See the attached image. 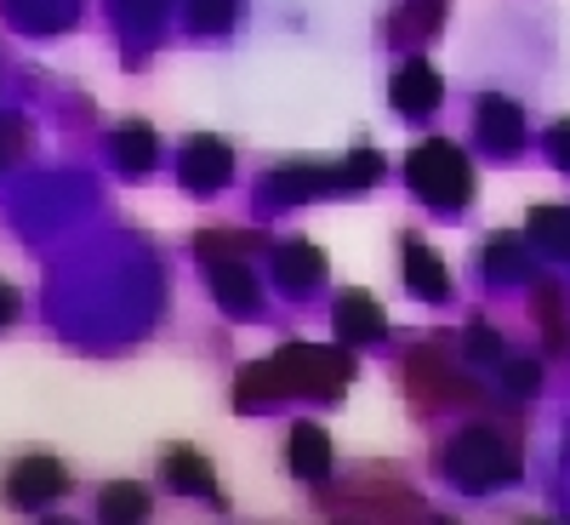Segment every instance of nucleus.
<instances>
[{
  "label": "nucleus",
  "mask_w": 570,
  "mask_h": 525,
  "mask_svg": "<svg viewBox=\"0 0 570 525\" xmlns=\"http://www.w3.org/2000/svg\"><path fill=\"white\" fill-rule=\"evenodd\" d=\"M394 104H400V115H411V120L434 115V109H440V75L428 69L422 58H416V64H405V69H400V80H394Z\"/></svg>",
  "instance_id": "obj_2"
},
{
  "label": "nucleus",
  "mask_w": 570,
  "mask_h": 525,
  "mask_svg": "<svg viewBox=\"0 0 570 525\" xmlns=\"http://www.w3.org/2000/svg\"><path fill=\"white\" fill-rule=\"evenodd\" d=\"M183 177H188V188H195V195H212V188H223V177H228V149H217V143H206V149H188Z\"/></svg>",
  "instance_id": "obj_3"
},
{
  "label": "nucleus",
  "mask_w": 570,
  "mask_h": 525,
  "mask_svg": "<svg viewBox=\"0 0 570 525\" xmlns=\"http://www.w3.org/2000/svg\"><path fill=\"white\" fill-rule=\"evenodd\" d=\"M553 161H559V166H570V120H559V126H553Z\"/></svg>",
  "instance_id": "obj_5"
},
{
  "label": "nucleus",
  "mask_w": 570,
  "mask_h": 525,
  "mask_svg": "<svg viewBox=\"0 0 570 525\" xmlns=\"http://www.w3.org/2000/svg\"><path fill=\"white\" fill-rule=\"evenodd\" d=\"M411 269H416V274H411V292H416V298H445V292H451V285H445V263L428 257L422 246H411Z\"/></svg>",
  "instance_id": "obj_4"
},
{
  "label": "nucleus",
  "mask_w": 570,
  "mask_h": 525,
  "mask_svg": "<svg viewBox=\"0 0 570 525\" xmlns=\"http://www.w3.org/2000/svg\"><path fill=\"white\" fill-rule=\"evenodd\" d=\"M411 188L416 201H434V206H462L468 201V166L456 149H445V143H428V149L411 155Z\"/></svg>",
  "instance_id": "obj_1"
}]
</instances>
